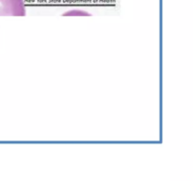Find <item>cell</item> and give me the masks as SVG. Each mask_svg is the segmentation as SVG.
I'll use <instances>...</instances> for the list:
<instances>
[{
    "instance_id": "cell-1",
    "label": "cell",
    "mask_w": 193,
    "mask_h": 181,
    "mask_svg": "<svg viewBox=\"0 0 193 181\" xmlns=\"http://www.w3.org/2000/svg\"><path fill=\"white\" fill-rule=\"evenodd\" d=\"M24 16L25 7L24 0H0V16Z\"/></svg>"
},
{
    "instance_id": "cell-2",
    "label": "cell",
    "mask_w": 193,
    "mask_h": 181,
    "mask_svg": "<svg viewBox=\"0 0 193 181\" xmlns=\"http://www.w3.org/2000/svg\"><path fill=\"white\" fill-rule=\"evenodd\" d=\"M75 13H77V14H85V15H89V13H86V12H67L66 15H68V14H75Z\"/></svg>"
}]
</instances>
